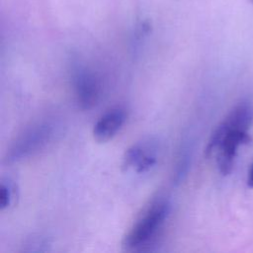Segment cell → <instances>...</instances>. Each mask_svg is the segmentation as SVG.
I'll return each instance as SVG.
<instances>
[{"mask_svg":"<svg viewBox=\"0 0 253 253\" xmlns=\"http://www.w3.org/2000/svg\"><path fill=\"white\" fill-rule=\"evenodd\" d=\"M170 209V202L165 197L151 200L124 236L123 246L127 250H141L148 246L166 221Z\"/></svg>","mask_w":253,"mask_h":253,"instance_id":"obj_1","label":"cell"},{"mask_svg":"<svg viewBox=\"0 0 253 253\" xmlns=\"http://www.w3.org/2000/svg\"><path fill=\"white\" fill-rule=\"evenodd\" d=\"M55 134V126L50 122H40L25 129L11 144L5 155L6 163L19 162L43 149Z\"/></svg>","mask_w":253,"mask_h":253,"instance_id":"obj_2","label":"cell"},{"mask_svg":"<svg viewBox=\"0 0 253 253\" xmlns=\"http://www.w3.org/2000/svg\"><path fill=\"white\" fill-rule=\"evenodd\" d=\"M159 146L157 141L148 138L133 143L126 149L122 160L124 171L133 170L136 173H144L150 170L158 160Z\"/></svg>","mask_w":253,"mask_h":253,"instance_id":"obj_3","label":"cell"},{"mask_svg":"<svg viewBox=\"0 0 253 253\" xmlns=\"http://www.w3.org/2000/svg\"><path fill=\"white\" fill-rule=\"evenodd\" d=\"M72 86L78 106L82 110L93 108L100 97V82L87 67L77 66L72 71Z\"/></svg>","mask_w":253,"mask_h":253,"instance_id":"obj_4","label":"cell"},{"mask_svg":"<svg viewBox=\"0 0 253 253\" xmlns=\"http://www.w3.org/2000/svg\"><path fill=\"white\" fill-rule=\"evenodd\" d=\"M126 119L124 108L115 107L102 115L93 126V136L98 142H107L122 128Z\"/></svg>","mask_w":253,"mask_h":253,"instance_id":"obj_5","label":"cell"},{"mask_svg":"<svg viewBox=\"0 0 253 253\" xmlns=\"http://www.w3.org/2000/svg\"><path fill=\"white\" fill-rule=\"evenodd\" d=\"M221 123L230 129L247 131L253 123V106L249 102L237 104Z\"/></svg>","mask_w":253,"mask_h":253,"instance_id":"obj_6","label":"cell"},{"mask_svg":"<svg viewBox=\"0 0 253 253\" xmlns=\"http://www.w3.org/2000/svg\"><path fill=\"white\" fill-rule=\"evenodd\" d=\"M17 198L16 184L9 178L3 179L0 184V209L4 211L12 206Z\"/></svg>","mask_w":253,"mask_h":253,"instance_id":"obj_7","label":"cell"},{"mask_svg":"<svg viewBox=\"0 0 253 253\" xmlns=\"http://www.w3.org/2000/svg\"><path fill=\"white\" fill-rule=\"evenodd\" d=\"M50 245L49 239L42 234H33L28 237L23 245L22 251L24 252H42L48 250Z\"/></svg>","mask_w":253,"mask_h":253,"instance_id":"obj_8","label":"cell"},{"mask_svg":"<svg viewBox=\"0 0 253 253\" xmlns=\"http://www.w3.org/2000/svg\"><path fill=\"white\" fill-rule=\"evenodd\" d=\"M247 186L249 188H253V163L250 167V170L248 172V177H247Z\"/></svg>","mask_w":253,"mask_h":253,"instance_id":"obj_9","label":"cell"},{"mask_svg":"<svg viewBox=\"0 0 253 253\" xmlns=\"http://www.w3.org/2000/svg\"><path fill=\"white\" fill-rule=\"evenodd\" d=\"M251 1H252V3H253V0H251Z\"/></svg>","mask_w":253,"mask_h":253,"instance_id":"obj_10","label":"cell"}]
</instances>
